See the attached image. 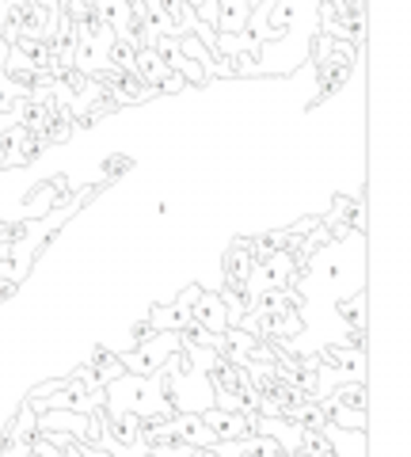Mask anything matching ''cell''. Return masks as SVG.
Returning <instances> with one entry per match:
<instances>
[{
	"instance_id": "6da1fadb",
	"label": "cell",
	"mask_w": 411,
	"mask_h": 457,
	"mask_svg": "<svg viewBox=\"0 0 411 457\" xmlns=\"http://www.w3.org/2000/svg\"><path fill=\"white\" fill-rule=\"evenodd\" d=\"M202 423L210 427V435L221 438V442L244 438V435H251V431H255L251 420H248V416H240V411H206Z\"/></svg>"
},
{
	"instance_id": "7a4b0ae2",
	"label": "cell",
	"mask_w": 411,
	"mask_h": 457,
	"mask_svg": "<svg viewBox=\"0 0 411 457\" xmlns=\"http://www.w3.org/2000/svg\"><path fill=\"white\" fill-rule=\"evenodd\" d=\"M320 62V92H335L339 84H343V77L350 73V50L339 46L332 57H316Z\"/></svg>"
},
{
	"instance_id": "3957f363",
	"label": "cell",
	"mask_w": 411,
	"mask_h": 457,
	"mask_svg": "<svg viewBox=\"0 0 411 457\" xmlns=\"http://www.w3.org/2000/svg\"><path fill=\"white\" fill-rule=\"evenodd\" d=\"M191 317L198 324H206V332H225V305H221V297H214V294L198 297V305H191Z\"/></svg>"
},
{
	"instance_id": "277c9868",
	"label": "cell",
	"mask_w": 411,
	"mask_h": 457,
	"mask_svg": "<svg viewBox=\"0 0 411 457\" xmlns=\"http://www.w3.org/2000/svg\"><path fill=\"white\" fill-rule=\"evenodd\" d=\"M297 457H335V446L328 442V435L320 427H301V438H297Z\"/></svg>"
},
{
	"instance_id": "5b68a950",
	"label": "cell",
	"mask_w": 411,
	"mask_h": 457,
	"mask_svg": "<svg viewBox=\"0 0 411 457\" xmlns=\"http://www.w3.org/2000/svg\"><path fill=\"white\" fill-rule=\"evenodd\" d=\"M332 400H335V404H343V408H350V411H362V408H366V389H362V381L339 385Z\"/></svg>"
},
{
	"instance_id": "8992f818",
	"label": "cell",
	"mask_w": 411,
	"mask_h": 457,
	"mask_svg": "<svg viewBox=\"0 0 411 457\" xmlns=\"http://www.w3.org/2000/svg\"><path fill=\"white\" fill-rule=\"evenodd\" d=\"M137 416H122V420H115L111 423V438H119L122 446H134V442L141 438V431H137Z\"/></svg>"
}]
</instances>
